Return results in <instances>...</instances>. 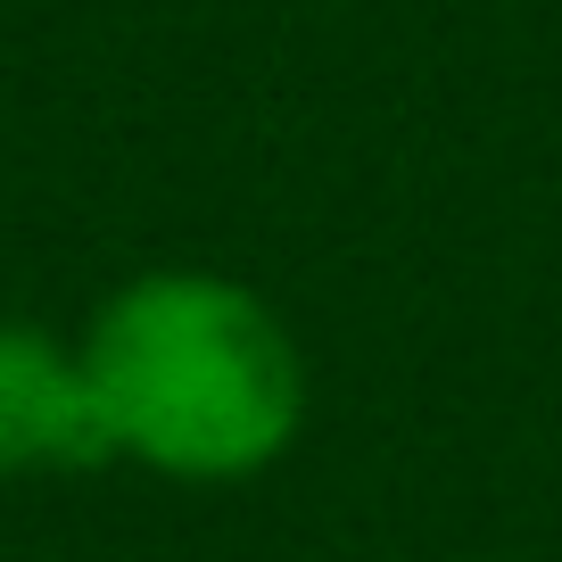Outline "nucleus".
Listing matches in <instances>:
<instances>
[{
  "label": "nucleus",
  "instance_id": "f257e3e1",
  "mask_svg": "<svg viewBox=\"0 0 562 562\" xmlns=\"http://www.w3.org/2000/svg\"><path fill=\"white\" fill-rule=\"evenodd\" d=\"M116 463L182 488L273 472L306 430V356L265 290L207 265H158L108 290L83 331Z\"/></svg>",
  "mask_w": 562,
  "mask_h": 562
},
{
  "label": "nucleus",
  "instance_id": "f03ea898",
  "mask_svg": "<svg viewBox=\"0 0 562 562\" xmlns=\"http://www.w3.org/2000/svg\"><path fill=\"white\" fill-rule=\"evenodd\" d=\"M108 463H116V439L83 372V339L0 315V480L108 472Z\"/></svg>",
  "mask_w": 562,
  "mask_h": 562
}]
</instances>
